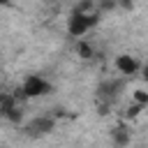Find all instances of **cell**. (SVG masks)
I'll return each instance as SVG.
<instances>
[{
  "mask_svg": "<svg viewBox=\"0 0 148 148\" xmlns=\"http://www.w3.org/2000/svg\"><path fill=\"white\" fill-rule=\"evenodd\" d=\"M143 109H146L143 104H136V102H132V104H130V109H127V118H139V116L143 113Z\"/></svg>",
  "mask_w": 148,
  "mask_h": 148,
  "instance_id": "cell-11",
  "label": "cell"
},
{
  "mask_svg": "<svg viewBox=\"0 0 148 148\" xmlns=\"http://www.w3.org/2000/svg\"><path fill=\"white\" fill-rule=\"evenodd\" d=\"M74 9H79V12H97V2L95 0H81Z\"/></svg>",
  "mask_w": 148,
  "mask_h": 148,
  "instance_id": "cell-10",
  "label": "cell"
},
{
  "mask_svg": "<svg viewBox=\"0 0 148 148\" xmlns=\"http://www.w3.org/2000/svg\"><path fill=\"white\" fill-rule=\"evenodd\" d=\"M9 2H12V0H0V7H7Z\"/></svg>",
  "mask_w": 148,
  "mask_h": 148,
  "instance_id": "cell-14",
  "label": "cell"
},
{
  "mask_svg": "<svg viewBox=\"0 0 148 148\" xmlns=\"http://www.w3.org/2000/svg\"><path fill=\"white\" fill-rule=\"evenodd\" d=\"M2 118H5L7 123H12V125H21V123H23V109L18 106V102H16L14 106H9Z\"/></svg>",
  "mask_w": 148,
  "mask_h": 148,
  "instance_id": "cell-7",
  "label": "cell"
},
{
  "mask_svg": "<svg viewBox=\"0 0 148 148\" xmlns=\"http://www.w3.org/2000/svg\"><path fill=\"white\" fill-rule=\"evenodd\" d=\"M76 53H79V58L90 60V58L95 56V49H92V44H88V42H79V44H76Z\"/></svg>",
  "mask_w": 148,
  "mask_h": 148,
  "instance_id": "cell-8",
  "label": "cell"
},
{
  "mask_svg": "<svg viewBox=\"0 0 148 148\" xmlns=\"http://www.w3.org/2000/svg\"><path fill=\"white\" fill-rule=\"evenodd\" d=\"M111 143L116 148H127L130 146V127H125V125L113 127L111 130Z\"/></svg>",
  "mask_w": 148,
  "mask_h": 148,
  "instance_id": "cell-6",
  "label": "cell"
},
{
  "mask_svg": "<svg viewBox=\"0 0 148 148\" xmlns=\"http://www.w3.org/2000/svg\"><path fill=\"white\" fill-rule=\"evenodd\" d=\"M123 90H125V76L123 79H104L97 86V97L104 102H113Z\"/></svg>",
  "mask_w": 148,
  "mask_h": 148,
  "instance_id": "cell-4",
  "label": "cell"
},
{
  "mask_svg": "<svg viewBox=\"0 0 148 148\" xmlns=\"http://www.w3.org/2000/svg\"><path fill=\"white\" fill-rule=\"evenodd\" d=\"M113 67L127 79V76H134L139 69H141V60L136 58V56H130V53H120V56H116V60H113Z\"/></svg>",
  "mask_w": 148,
  "mask_h": 148,
  "instance_id": "cell-5",
  "label": "cell"
},
{
  "mask_svg": "<svg viewBox=\"0 0 148 148\" xmlns=\"http://www.w3.org/2000/svg\"><path fill=\"white\" fill-rule=\"evenodd\" d=\"M53 130H56V118H51V116H37L23 125V134L30 139H42V136L51 134Z\"/></svg>",
  "mask_w": 148,
  "mask_h": 148,
  "instance_id": "cell-3",
  "label": "cell"
},
{
  "mask_svg": "<svg viewBox=\"0 0 148 148\" xmlns=\"http://www.w3.org/2000/svg\"><path fill=\"white\" fill-rule=\"evenodd\" d=\"M116 5L123 9H132V0H116Z\"/></svg>",
  "mask_w": 148,
  "mask_h": 148,
  "instance_id": "cell-13",
  "label": "cell"
},
{
  "mask_svg": "<svg viewBox=\"0 0 148 148\" xmlns=\"http://www.w3.org/2000/svg\"><path fill=\"white\" fill-rule=\"evenodd\" d=\"M53 92V83L49 79H44L42 74H28L21 83V88H16L14 97L18 99H35V97H46Z\"/></svg>",
  "mask_w": 148,
  "mask_h": 148,
  "instance_id": "cell-1",
  "label": "cell"
},
{
  "mask_svg": "<svg viewBox=\"0 0 148 148\" xmlns=\"http://www.w3.org/2000/svg\"><path fill=\"white\" fill-rule=\"evenodd\" d=\"M118 5H116V0H102V2H97V12L102 14V12H109V9H116Z\"/></svg>",
  "mask_w": 148,
  "mask_h": 148,
  "instance_id": "cell-12",
  "label": "cell"
},
{
  "mask_svg": "<svg viewBox=\"0 0 148 148\" xmlns=\"http://www.w3.org/2000/svg\"><path fill=\"white\" fill-rule=\"evenodd\" d=\"M132 99H134L136 104H143V106H148V92H146L143 88H136V90L132 92Z\"/></svg>",
  "mask_w": 148,
  "mask_h": 148,
  "instance_id": "cell-9",
  "label": "cell"
},
{
  "mask_svg": "<svg viewBox=\"0 0 148 148\" xmlns=\"http://www.w3.org/2000/svg\"><path fill=\"white\" fill-rule=\"evenodd\" d=\"M99 12H79V9H72V14L67 16V35L69 37H83L88 30H92L97 23H99Z\"/></svg>",
  "mask_w": 148,
  "mask_h": 148,
  "instance_id": "cell-2",
  "label": "cell"
}]
</instances>
